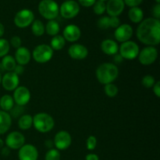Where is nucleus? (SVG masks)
I'll use <instances>...</instances> for the list:
<instances>
[{
	"label": "nucleus",
	"mask_w": 160,
	"mask_h": 160,
	"mask_svg": "<svg viewBox=\"0 0 160 160\" xmlns=\"http://www.w3.org/2000/svg\"><path fill=\"white\" fill-rule=\"evenodd\" d=\"M153 92H154L155 95H156L157 98H159L160 97V81H156L155 83V84L152 87Z\"/></svg>",
	"instance_id": "41"
},
{
	"label": "nucleus",
	"mask_w": 160,
	"mask_h": 160,
	"mask_svg": "<svg viewBox=\"0 0 160 160\" xmlns=\"http://www.w3.org/2000/svg\"><path fill=\"white\" fill-rule=\"evenodd\" d=\"M22 40L19 36H12L9 42V45H12L14 48L17 49L18 48L21 47Z\"/></svg>",
	"instance_id": "36"
},
{
	"label": "nucleus",
	"mask_w": 160,
	"mask_h": 160,
	"mask_svg": "<svg viewBox=\"0 0 160 160\" xmlns=\"http://www.w3.org/2000/svg\"><path fill=\"white\" fill-rule=\"evenodd\" d=\"M156 82V79L152 75H145L142 79V84L145 88H152Z\"/></svg>",
	"instance_id": "32"
},
{
	"label": "nucleus",
	"mask_w": 160,
	"mask_h": 160,
	"mask_svg": "<svg viewBox=\"0 0 160 160\" xmlns=\"http://www.w3.org/2000/svg\"><path fill=\"white\" fill-rule=\"evenodd\" d=\"M59 12L63 18H74L80 12L79 4L74 0H67L61 5Z\"/></svg>",
	"instance_id": "9"
},
{
	"label": "nucleus",
	"mask_w": 160,
	"mask_h": 160,
	"mask_svg": "<svg viewBox=\"0 0 160 160\" xmlns=\"http://www.w3.org/2000/svg\"><path fill=\"white\" fill-rule=\"evenodd\" d=\"M45 145L47 148H48L49 149H51V148H52V146L54 145V144H53V141L46 140L45 142Z\"/></svg>",
	"instance_id": "45"
},
{
	"label": "nucleus",
	"mask_w": 160,
	"mask_h": 160,
	"mask_svg": "<svg viewBox=\"0 0 160 160\" xmlns=\"http://www.w3.org/2000/svg\"><path fill=\"white\" fill-rule=\"evenodd\" d=\"M72 143V138L70 133L67 132L66 131H60L55 135L54 141H53V144H54L55 147L56 149L59 151H62V150H66L70 146Z\"/></svg>",
	"instance_id": "11"
},
{
	"label": "nucleus",
	"mask_w": 160,
	"mask_h": 160,
	"mask_svg": "<svg viewBox=\"0 0 160 160\" xmlns=\"http://www.w3.org/2000/svg\"><path fill=\"white\" fill-rule=\"evenodd\" d=\"M85 160H99V157L95 153H89L85 156Z\"/></svg>",
	"instance_id": "43"
},
{
	"label": "nucleus",
	"mask_w": 160,
	"mask_h": 160,
	"mask_svg": "<svg viewBox=\"0 0 160 160\" xmlns=\"http://www.w3.org/2000/svg\"><path fill=\"white\" fill-rule=\"evenodd\" d=\"M5 33V27L2 23H0V38L3 36Z\"/></svg>",
	"instance_id": "47"
},
{
	"label": "nucleus",
	"mask_w": 160,
	"mask_h": 160,
	"mask_svg": "<svg viewBox=\"0 0 160 160\" xmlns=\"http://www.w3.org/2000/svg\"><path fill=\"white\" fill-rule=\"evenodd\" d=\"M143 0H123L125 4L127 6H130V7H135V6H138L142 2Z\"/></svg>",
	"instance_id": "38"
},
{
	"label": "nucleus",
	"mask_w": 160,
	"mask_h": 160,
	"mask_svg": "<svg viewBox=\"0 0 160 160\" xmlns=\"http://www.w3.org/2000/svg\"><path fill=\"white\" fill-rule=\"evenodd\" d=\"M66 1H67V0H66Z\"/></svg>",
	"instance_id": "52"
},
{
	"label": "nucleus",
	"mask_w": 160,
	"mask_h": 160,
	"mask_svg": "<svg viewBox=\"0 0 160 160\" xmlns=\"http://www.w3.org/2000/svg\"><path fill=\"white\" fill-rule=\"evenodd\" d=\"M60 152L56 148H51L45 153V160H60Z\"/></svg>",
	"instance_id": "31"
},
{
	"label": "nucleus",
	"mask_w": 160,
	"mask_h": 160,
	"mask_svg": "<svg viewBox=\"0 0 160 160\" xmlns=\"http://www.w3.org/2000/svg\"><path fill=\"white\" fill-rule=\"evenodd\" d=\"M95 75L98 82L102 84L112 83L119 76V70L117 65L112 62H104L98 67Z\"/></svg>",
	"instance_id": "2"
},
{
	"label": "nucleus",
	"mask_w": 160,
	"mask_h": 160,
	"mask_svg": "<svg viewBox=\"0 0 160 160\" xmlns=\"http://www.w3.org/2000/svg\"><path fill=\"white\" fill-rule=\"evenodd\" d=\"M13 72L17 75L20 76V75L23 74V72H24V67H23V66L17 64V66H16V67H15V69H14Z\"/></svg>",
	"instance_id": "42"
},
{
	"label": "nucleus",
	"mask_w": 160,
	"mask_h": 160,
	"mask_svg": "<svg viewBox=\"0 0 160 160\" xmlns=\"http://www.w3.org/2000/svg\"><path fill=\"white\" fill-rule=\"evenodd\" d=\"M104 92L108 97H109V98H114L118 94L119 89L118 87L116 84H114L113 83H110V84H105Z\"/></svg>",
	"instance_id": "29"
},
{
	"label": "nucleus",
	"mask_w": 160,
	"mask_h": 160,
	"mask_svg": "<svg viewBox=\"0 0 160 160\" xmlns=\"http://www.w3.org/2000/svg\"><path fill=\"white\" fill-rule=\"evenodd\" d=\"M14 59H15L17 64L25 66L29 63L30 61H31V53L27 47L21 46L16 49Z\"/></svg>",
	"instance_id": "19"
},
{
	"label": "nucleus",
	"mask_w": 160,
	"mask_h": 160,
	"mask_svg": "<svg viewBox=\"0 0 160 160\" xmlns=\"http://www.w3.org/2000/svg\"><path fill=\"white\" fill-rule=\"evenodd\" d=\"M33 126L38 132H50L55 126L54 119L46 112H39L33 117Z\"/></svg>",
	"instance_id": "3"
},
{
	"label": "nucleus",
	"mask_w": 160,
	"mask_h": 160,
	"mask_svg": "<svg viewBox=\"0 0 160 160\" xmlns=\"http://www.w3.org/2000/svg\"><path fill=\"white\" fill-rule=\"evenodd\" d=\"M98 28L102 30H106L109 28V17H102L97 23Z\"/></svg>",
	"instance_id": "35"
},
{
	"label": "nucleus",
	"mask_w": 160,
	"mask_h": 160,
	"mask_svg": "<svg viewBox=\"0 0 160 160\" xmlns=\"http://www.w3.org/2000/svg\"><path fill=\"white\" fill-rule=\"evenodd\" d=\"M136 35L142 43L156 46L160 42V21L153 17L143 20L137 28Z\"/></svg>",
	"instance_id": "1"
},
{
	"label": "nucleus",
	"mask_w": 160,
	"mask_h": 160,
	"mask_svg": "<svg viewBox=\"0 0 160 160\" xmlns=\"http://www.w3.org/2000/svg\"><path fill=\"white\" fill-rule=\"evenodd\" d=\"M9 48H10V45H9V41L1 38H0V58H2L8 55Z\"/></svg>",
	"instance_id": "30"
},
{
	"label": "nucleus",
	"mask_w": 160,
	"mask_h": 160,
	"mask_svg": "<svg viewBox=\"0 0 160 160\" xmlns=\"http://www.w3.org/2000/svg\"><path fill=\"white\" fill-rule=\"evenodd\" d=\"M128 17L130 20L134 23H140L143 20L144 12L141 8L138 6L131 7L128 11Z\"/></svg>",
	"instance_id": "22"
},
{
	"label": "nucleus",
	"mask_w": 160,
	"mask_h": 160,
	"mask_svg": "<svg viewBox=\"0 0 160 160\" xmlns=\"http://www.w3.org/2000/svg\"><path fill=\"white\" fill-rule=\"evenodd\" d=\"M101 49L105 54L114 56L119 52V45L112 39H106L101 43Z\"/></svg>",
	"instance_id": "20"
},
{
	"label": "nucleus",
	"mask_w": 160,
	"mask_h": 160,
	"mask_svg": "<svg viewBox=\"0 0 160 160\" xmlns=\"http://www.w3.org/2000/svg\"><path fill=\"white\" fill-rule=\"evenodd\" d=\"M120 25V20L118 17H109V28H117Z\"/></svg>",
	"instance_id": "37"
},
{
	"label": "nucleus",
	"mask_w": 160,
	"mask_h": 160,
	"mask_svg": "<svg viewBox=\"0 0 160 160\" xmlns=\"http://www.w3.org/2000/svg\"><path fill=\"white\" fill-rule=\"evenodd\" d=\"M99 1H102V2H105L108 1V0H99Z\"/></svg>",
	"instance_id": "51"
},
{
	"label": "nucleus",
	"mask_w": 160,
	"mask_h": 160,
	"mask_svg": "<svg viewBox=\"0 0 160 160\" xmlns=\"http://www.w3.org/2000/svg\"><path fill=\"white\" fill-rule=\"evenodd\" d=\"M79 3L82 6L84 7H90V6H93L96 0H78Z\"/></svg>",
	"instance_id": "40"
},
{
	"label": "nucleus",
	"mask_w": 160,
	"mask_h": 160,
	"mask_svg": "<svg viewBox=\"0 0 160 160\" xmlns=\"http://www.w3.org/2000/svg\"><path fill=\"white\" fill-rule=\"evenodd\" d=\"M1 153L3 156H8L10 154V149L8 147H2L1 149Z\"/></svg>",
	"instance_id": "44"
},
{
	"label": "nucleus",
	"mask_w": 160,
	"mask_h": 160,
	"mask_svg": "<svg viewBox=\"0 0 160 160\" xmlns=\"http://www.w3.org/2000/svg\"><path fill=\"white\" fill-rule=\"evenodd\" d=\"M125 7L123 0H108L106 4V10L110 17H118L122 13Z\"/></svg>",
	"instance_id": "17"
},
{
	"label": "nucleus",
	"mask_w": 160,
	"mask_h": 160,
	"mask_svg": "<svg viewBox=\"0 0 160 160\" xmlns=\"http://www.w3.org/2000/svg\"><path fill=\"white\" fill-rule=\"evenodd\" d=\"M59 31H60V27H59V23L55 20H48L45 26V32L52 37L57 35Z\"/></svg>",
	"instance_id": "24"
},
{
	"label": "nucleus",
	"mask_w": 160,
	"mask_h": 160,
	"mask_svg": "<svg viewBox=\"0 0 160 160\" xmlns=\"http://www.w3.org/2000/svg\"><path fill=\"white\" fill-rule=\"evenodd\" d=\"M133 33H134V31L131 25L128 23H123L116 28L114 31V38L117 42L123 43L131 38Z\"/></svg>",
	"instance_id": "13"
},
{
	"label": "nucleus",
	"mask_w": 160,
	"mask_h": 160,
	"mask_svg": "<svg viewBox=\"0 0 160 160\" xmlns=\"http://www.w3.org/2000/svg\"><path fill=\"white\" fill-rule=\"evenodd\" d=\"M5 143L9 149H20L25 144V137L19 131H12L6 138Z\"/></svg>",
	"instance_id": "10"
},
{
	"label": "nucleus",
	"mask_w": 160,
	"mask_h": 160,
	"mask_svg": "<svg viewBox=\"0 0 160 160\" xmlns=\"http://www.w3.org/2000/svg\"><path fill=\"white\" fill-rule=\"evenodd\" d=\"M94 12L97 15H102L106 11V3L102 1H96L93 5Z\"/></svg>",
	"instance_id": "33"
},
{
	"label": "nucleus",
	"mask_w": 160,
	"mask_h": 160,
	"mask_svg": "<svg viewBox=\"0 0 160 160\" xmlns=\"http://www.w3.org/2000/svg\"><path fill=\"white\" fill-rule=\"evenodd\" d=\"M14 100L12 96L9 95H4L0 98V108L5 112L10 111L14 107Z\"/></svg>",
	"instance_id": "23"
},
{
	"label": "nucleus",
	"mask_w": 160,
	"mask_h": 160,
	"mask_svg": "<svg viewBox=\"0 0 160 160\" xmlns=\"http://www.w3.org/2000/svg\"><path fill=\"white\" fill-rule=\"evenodd\" d=\"M1 84L5 90L11 92V91L15 90L19 86L20 78L18 75L16 74L13 71L7 72L2 76Z\"/></svg>",
	"instance_id": "14"
},
{
	"label": "nucleus",
	"mask_w": 160,
	"mask_h": 160,
	"mask_svg": "<svg viewBox=\"0 0 160 160\" xmlns=\"http://www.w3.org/2000/svg\"><path fill=\"white\" fill-rule=\"evenodd\" d=\"M12 98L17 106H23L28 104L31 99V92L25 86H18L13 91Z\"/></svg>",
	"instance_id": "12"
},
{
	"label": "nucleus",
	"mask_w": 160,
	"mask_h": 160,
	"mask_svg": "<svg viewBox=\"0 0 160 160\" xmlns=\"http://www.w3.org/2000/svg\"><path fill=\"white\" fill-rule=\"evenodd\" d=\"M31 31L36 37H41L45 33V25L40 20H35L31 23Z\"/></svg>",
	"instance_id": "28"
},
{
	"label": "nucleus",
	"mask_w": 160,
	"mask_h": 160,
	"mask_svg": "<svg viewBox=\"0 0 160 160\" xmlns=\"http://www.w3.org/2000/svg\"><path fill=\"white\" fill-rule=\"evenodd\" d=\"M33 126V117L29 114L20 116L18 120V127L20 130L27 131Z\"/></svg>",
	"instance_id": "25"
},
{
	"label": "nucleus",
	"mask_w": 160,
	"mask_h": 160,
	"mask_svg": "<svg viewBox=\"0 0 160 160\" xmlns=\"http://www.w3.org/2000/svg\"><path fill=\"white\" fill-rule=\"evenodd\" d=\"M18 158L20 160H38V151L34 145L24 144L19 149Z\"/></svg>",
	"instance_id": "15"
},
{
	"label": "nucleus",
	"mask_w": 160,
	"mask_h": 160,
	"mask_svg": "<svg viewBox=\"0 0 160 160\" xmlns=\"http://www.w3.org/2000/svg\"><path fill=\"white\" fill-rule=\"evenodd\" d=\"M38 12L46 20H55L59 13V7L54 0H42L38 4Z\"/></svg>",
	"instance_id": "4"
},
{
	"label": "nucleus",
	"mask_w": 160,
	"mask_h": 160,
	"mask_svg": "<svg viewBox=\"0 0 160 160\" xmlns=\"http://www.w3.org/2000/svg\"><path fill=\"white\" fill-rule=\"evenodd\" d=\"M34 20V12L28 9H23L16 13L14 17V24L19 28H25L33 23Z\"/></svg>",
	"instance_id": "7"
},
{
	"label": "nucleus",
	"mask_w": 160,
	"mask_h": 160,
	"mask_svg": "<svg viewBox=\"0 0 160 160\" xmlns=\"http://www.w3.org/2000/svg\"><path fill=\"white\" fill-rule=\"evenodd\" d=\"M1 63L2 68L7 72L13 71L17 66V62H16L15 59L13 56H10V55H6L4 57H2Z\"/></svg>",
	"instance_id": "26"
},
{
	"label": "nucleus",
	"mask_w": 160,
	"mask_h": 160,
	"mask_svg": "<svg viewBox=\"0 0 160 160\" xmlns=\"http://www.w3.org/2000/svg\"><path fill=\"white\" fill-rule=\"evenodd\" d=\"M123 58L120 56V54H116L114 55V61L116 62H121L123 61Z\"/></svg>",
	"instance_id": "46"
},
{
	"label": "nucleus",
	"mask_w": 160,
	"mask_h": 160,
	"mask_svg": "<svg viewBox=\"0 0 160 160\" xmlns=\"http://www.w3.org/2000/svg\"><path fill=\"white\" fill-rule=\"evenodd\" d=\"M4 146V142H3L2 139L0 138V149H2V148Z\"/></svg>",
	"instance_id": "48"
},
{
	"label": "nucleus",
	"mask_w": 160,
	"mask_h": 160,
	"mask_svg": "<svg viewBox=\"0 0 160 160\" xmlns=\"http://www.w3.org/2000/svg\"><path fill=\"white\" fill-rule=\"evenodd\" d=\"M152 15L154 16L153 18H156L157 20H159L160 18V5L159 3L156 5L152 9Z\"/></svg>",
	"instance_id": "39"
},
{
	"label": "nucleus",
	"mask_w": 160,
	"mask_h": 160,
	"mask_svg": "<svg viewBox=\"0 0 160 160\" xmlns=\"http://www.w3.org/2000/svg\"><path fill=\"white\" fill-rule=\"evenodd\" d=\"M81 31L79 27L75 24L67 25L62 31V37L69 42H75L81 38Z\"/></svg>",
	"instance_id": "18"
},
{
	"label": "nucleus",
	"mask_w": 160,
	"mask_h": 160,
	"mask_svg": "<svg viewBox=\"0 0 160 160\" xmlns=\"http://www.w3.org/2000/svg\"><path fill=\"white\" fill-rule=\"evenodd\" d=\"M156 2H157V3H159V2H160V0H156Z\"/></svg>",
	"instance_id": "50"
},
{
	"label": "nucleus",
	"mask_w": 160,
	"mask_h": 160,
	"mask_svg": "<svg viewBox=\"0 0 160 160\" xmlns=\"http://www.w3.org/2000/svg\"><path fill=\"white\" fill-rule=\"evenodd\" d=\"M68 54L70 58L77 60H81L85 59L88 55V50L87 47L81 44H73L68 48Z\"/></svg>",
	"instance_id": "16"
},
{
	"label": "nucleus",
	"mask_w": 160,
	"mask_h": 160,
	"mask_svg": "<svg viewBox=\"0 0 160 160\" xmlns=\"http://www.w3.org/2000/svg\"><path fill=\"white\" fill-rule=\"evenodd\" d=\"M97 146V138L93 135L89 136L86 140V147L89 151H93Z\"/></svg>",
	"instance_id": "34"
},
{
	"label": "nucleus",
	"mask_w": 160,
	"mask_h": 160,
	"mask_svg": "<svg viewBox=\"0 0 160 160\" xmlns=\"http://www.w3.org/2000/svg\"><path fill=\"white\" fill-rule=\"evenodd\" d=\"M158 55L159 52L156 47L147 46L139 52L138 58L141 64L144 66H148L156 62L158 58Z\"/></svg>",
	"instance_id": "8"
},
{
	"label": "nucleus",
	"mask_w": 160,
	"mask_h": 160,
	"mask_svg": "<svg viewBox=\"0 0 160 160\" xmlns=\"http://www.w3.org/2000/svg\"><path fill=\"white\" fill-rule=\"evenodd\" d=\"M2 73H0V84H1L2 82Z\"/></svg>",
	"instance_id": "49"
},
{
	"label": "nucleus",
	"mask_w": 160,
	"mask_h": 160,
	"mask_svg": "<svg viewBox=\"0 0 160 160\" xmlns=\"http://www.w3.org/2000/svg\"><path fill=\"white\" fill-rule=\"evenodd\" d=\"M12 117L8 112L0 110V135L4 134L10 129Z\"/></svg>",
	"instance_id": "21"
},
{
	"label": "nucleus",
	"mask_w": 160,
	"mask_h": 160,
	"mask_svg": "<svg viewBox=\"0 0 160 160\" xmlns=\"http://www.w3.org/2000/svg\"><path fill=\"white\" fill-rule=\"evenodd\" d=\"M139 52H140V48H139L138 45L131 40L123 42L119 47V52H120V56L125 59L132 60V59H136L138 56Z\"/></svg>",
	"instance_id": "6"
},
{
	"label": "nucleus",
	"mask_w": 160,
	"mask_h": 160,
	"mask_svg": "<svg viewBox=\"0 0 160 160\" xmlns=\"http://www.w3.org/2000/svg\"><path fill=\"white\" fill-rule=\"evenodd\" d=\"M53 51L50 45L46 44L38 45L34 48L31 54V57L38 63H46L52 59L53 56Z\"/></svg>",
	"instance_id": "5"
},
{
	"label": "nucleus",
	"mask_w": 160,
	"mask_h": 160,
	"mask_svg": "<svg viewBox=\"0 0 160 160\" xmlns=\"http://www.w3.org/2000/svg\"><path fill=\"white\" fill-rule=\"evenodd\" d=\"M66 40L62 35H57L52 37L50 42V47L53 51H59L65 47Z\"/></svg>",
	"instance_id": "27"
}]
</instances>
